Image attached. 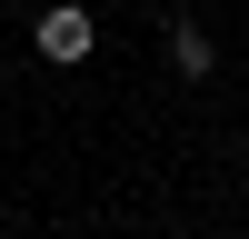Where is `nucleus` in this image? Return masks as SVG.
Masks as SVG:
<instances>
[{
    "label": "nucleus",
    "instance_id": "nucleus-1",
    "mask_svg": "<svg viewBox=\"0 0 249 239\" xmlns=\"http://www.w3.org/2000/svg\"><path fill=\"white\" fill-rule=\"evenodd\" d=\"M30 50H40V60H60V70H70V60H90V50H100V20L80 10V0H50V10L30 20Z\"/></svg>",
    "mask_w": 249,
    "mask_h": 239
},
{
    "label": "nucleus",
    "instance_id": "nucleus-2",
    "mask_svg": "<svg viewBox=\"0 0 249 239\" xmlns=\"http://www.w3.org/2000/svg\"><path fill=\"white\" fill-rule=\"evenodd\" d=\"M170 60H179V80H210V70H219V50H210L199 20H170Z\"/></svg>",
    "mask_w": 249,
    "mask_h": 239
}]
</instances>
